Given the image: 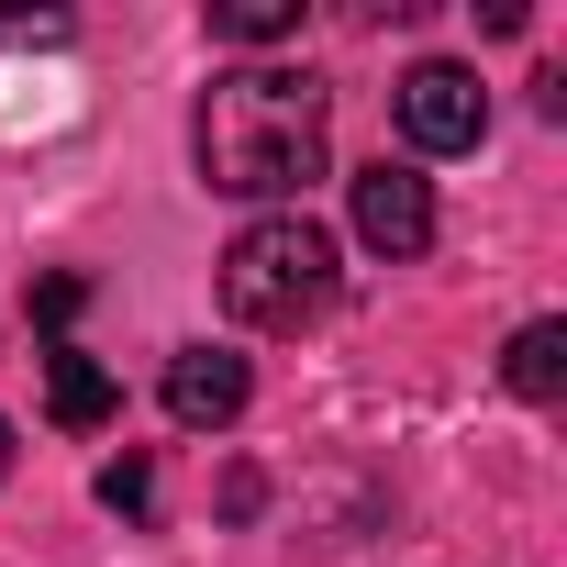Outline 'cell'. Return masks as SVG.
<instances>
[{
  "label": "cell",
  "instance_id": "obj_6",
  "mask_svg": "<svg viewBox=\"0 0 567 567\" xmlns=\"http://www.w3.org/2000/svg\"><path fill=\"white\" fill-rule=\"evenodd\" d=\"M112 401H123V390H112V368H101V357H79V346H56V357H45V412H56L68 434H101V423H112Z\"/></svg>",
  "mask_w": 567,
  "mask_h": 567
},
{
  "label": "cell",
  "instance_id": "obj_10",
  "mask_svg": "<svg viewBox=\"0 0 567 567\" xmlns=\"http://www.w3.org/2000/svg\"><path fill=\"white\" fill-rule=\"evenodd\" d=\"M79 301H90V278H45V290H34V323H45V334H68V323H79Z\"/></svg>",
  "mask_w": 567,
  "mask_h": 567
},
{
  "label": "cell",
  "instance_id": "obj_12",
  "mask_svg": "<svg viewBox=\"0 0 567 567\" xmlns=\"http://www.w3.org/2000/svg\"><path fill=\"white\" fill-rule=\"evenodd\" d=\"M256 501H267V478H256V467H234V478H223V523H245Z\"/></svg>",
  "mask_w": 567,
  "mask_h": 567
},
{
  "label": "cell",
  "instance_id": "obj_11",
  "mask_svg": "<svg viewBox=\"0 0 567 567\" xmlns=\"http://www.w3.org/2000/svg\"><path fill=\"white\" fill-rule=\"evenodd\" d=\"M0 34H34V45H68L79 23H68V12H0Z\"/></svg>",
  "mask_w": 567,
  "mask_h": 567
},
{
  "label": "cell",
  "instance_id": "obj_2",
  "mask_svg": "<svg viewBox=\"0 0 567 567\" xmlns=\"http://www.w3.org/2000/svg\"><path fill=\"white\" fill-rule=\"evenodd\" d=\"M334 278H346V256H334V234L312 212H256L223 245V312L245 334H301L334 301Z\"/></svg>",
  "mask_w": 567,
  "mask_h": 567
},
{
  "label": "cell",
  "instance_id": "obj_3",
  "mask_svg": "<svg viewBox=\"0 0 567 567\" xmlns=\"http://www.w3.org/2000/svg\"><path fill=\"white\" fill-rule=\"evenodd\" d=\"M390 112H401L412 156H467V145L489 134V90H478V68H456V56H423V68L390 90Z\"/></svg>",
  "mask_w": 567,
  "mask_h": 567
},
{
  "label": "cell",
  "instance_id": "obj_9",
  "mask_svg": "<svg viewBox=\"0 0 567 567\" xmlns=\"http://www.w3.org/2000/svg\"><path fill=\"white\" fill-rule=\"evenodd\" d=\"M101 501H112V512H156V467H145V456H112V467H101Z\"/></svg>",
  "mask_w": 567,
  "mask_h": 567
},
{
  "label": "cell",
  "instance_id": "obj_5",
  "mask_svg": "<svg viewBox=\"0 0 567 567\" xmlns=\"http://www.w3.org/2000/svg\"><path fill=\"white\" fill-rule=\"evenodd\" d=\"M245 357L234 346H178L167 357V423H189V434H223L234 412H245Z\"/></svg>",
  "mask_w": 567,
  "mask_h": 567
},
{
  "label": "cell",
  "instance_id": "obj_7",
  "mask_svg": "<svg viewBox=\"0 0 567 567\" xmlns=\"http://www.w3.org/2000/svg\"><path fill=\"white\" fill-rule=\"evenodd\" d=\"M501 390H512V401H556V390H567V323H556V312L501 346Z\"/></svg>",
  "mask_w": 567,
  "mask_h": 567
},
{
  "label": "cell",
  "instance_id": "obj_13",
  "mask_svg": "<svg viewBox=\"0 0 567 567\" xmlns=\"http://www.w3.org/2000/svg\"><path fill=\"white\" fill-rule=\"evenodd\" d=\"M0 478H12V423H0Z\"/></svg>",
  "mask_w": 567,
  "mask_h": 567
},
{
  "label": "cell",
  "instance_id": "obj_4",
  "mask_svg": "<svg viewBox=\"0 0 567 567\" xmlns=\"http://www.w3.org/2000/svg\"><path fill=\"white\" fill-rule=\"evenodd\" d=\"M346 223H357V245H368V256H390V267H401V256H423V245H434V178L379 156V167H357V178H346Z\"/></svg>",
  "mask_w": 567,
  "mask_h": 567
},
{
  "label": "cell",
  "instance_id": "obj_1",
  "mask_svg": "<svg viewBox=\"0 0 567 567\" xmlns=\"http://www.w3.org/2000/svg\"><path fill=\"white\" fill-rule=\"evenodd\" d=\"M323 134H334V90L312 68H223L200 90V178L223 200H278L301 212V189L323 178Z\"/></svg>",
  "mask_w": 567,
  "mask_h": 567
},
{
  "label": "cell",
  "instance_id": "obj_8",
  "mask_svg": "<svg viewBox=\"0 0 567 567\" xmlns=\"http://www.w3.org/2000/svg\"><path fill=\"white\" fill-rule=\"evenodd\" d=\"M212 34L223 45H290L301 34V0H212Z\"/></svg>",
  "mask_w": 567,
  "mask_h": 567
}]
</instances>
